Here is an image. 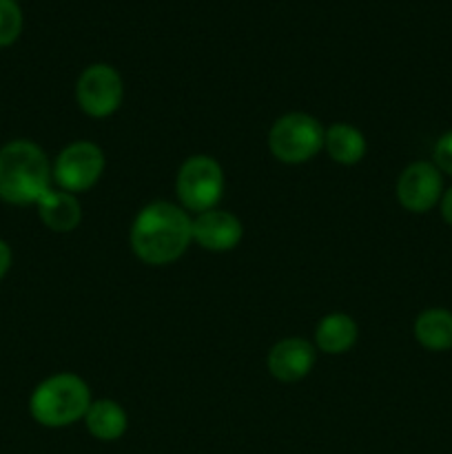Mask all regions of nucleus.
Wrapping results in <instances>:
<instances>
[{
  "instance_id": "f257e3e1",
  "label": "nucleus",
  "mask_w": 452,
  "mask_h": 454,
  "mask_svg": "<svg viewBox=\"0 0 452 454\" xmlns=\"http://www.w3.org/2000/svg\"><path fill=\"white\" fill-rule=\"evenodd\" d=\"M129 239L131 251L144 264H173L193 242V217L180 204L158 200L137 213Z\"/></svg>"
},
{
  "instance_id": "f03ea898",
  "label": "nucleus",
  "mask_w": 452,
  "mask_h": 454,
  "mask_svg": "<svg viewBox=\"0 0 452 454\" xmlns=\"http://www.w3.org/2000/svg\"><path fill=\"white\" fill-rule=\"evenodd\" d=\"M51 164L38 145L13 140L0 149V200L9 204H38L51 189Z\"/></svg>"
},
{
  "instance_id": "7ed1b4c3",
  "label": "nucleus",
  "mask_w": 452,
  "mask_h": 454,
  "mask_svg": "<svg viewBox=\"0 0 452 454\" xmlns=\"http://www.w3.org/2000/svg\"><path fill=\"white\" fill-rule=\"evenodd\" d=\"M91 402V390L82 377L74 372H58L34 390L29 412L44 428H65L84 419Z\"/></svg>"
},
{
  "instance_id": "20e7f679",
  "label": "nucleus",
  "mask_w": 452,
  "mask_h": 454,
  "mask_svg": "<svg viewBox=\"0 0 452 454\" xmlns=\"http://www.w3.org/2000/svg\"><path fill=\"white\" fill-rule=\"evenodd\" d=\"M323 133L317 118L304 111H292L273 122L269 131V149L284 164H304L323 149Z\"/></svg>"
},
{
  "instance_id": "39448f33",
  "label": "nucleus",
  "mask_w": 452,
  "mask_h": 454,
  "mask_svg": "<svg viewBox=\"0 0 452 454\" xmlns=\"http://www.w3.org/2000/svg\"><path fill=\"white\" fill-rule=\"evenodd\" d=\"M175 191L182 208L204 213L217 207L224 193V171L211 155H191L184 160L175 177Z\"/></svg>"
},
{
  "instance_id": "423d86ee",
  "label": "nucleus",
  "mask_w": 452,
  "mask_h": 454,
  "mask_svg": "<svg viewBox=\"0 0 452 454\" xmlns=\"http://www.w3.org/2000/svg\"><path fill=\"white\" fill-rule=\"evenodd\" d=\"M105 151L96 142L78 140L58 153L51 176L53 182L66 193H84L97 184L105 173Z\"/></svg>"
},
{
  "instance_id": "0eeeda50",
  "label": "nucleus",
  "mask_w": 452,
  "mask_h": 454,
  "mask_svg": "<svg viewBox=\"0 0 452 454\" xmlns=\"http://www.w3.org/2000/svg\"><path fill=\"white\" fill-rule=\"evenodd\" d=\"M124 98L122 75L105 62L87 67L75 82V100L80 111L91 118H109L120 109Z\"/></svg>"
},
{
  "instance_id": "6e6552de",
  "label": "nucleus",
  "mask_w": 452,
  "mask_h": 454,
  "mask_svg": "<svg viewBox=\"0 0 452 454\" xmlns=\"http://www.w3.org/2000/svg\"><path fill=\"white\" fill-rule=\"evenodd\" d=\"M443 177L433 162H412L397 180V200L406 211L428 213L441 202Z\"/></svg>"
},
{
  "instance_id": "1a4fd4ad",
  "label": "nucleus",
  "mask_w": 452,
  "mask_h": 454,
  "mask_svg": "<svg viewBox=\"0 0 452 454\" xmlns=\"http://www.w3.org/2000/svg\"><path fill=\"white\" fill-rule=\"evenodd\" d=\"M244 226L238 215L222 208L198 213L193 217V242L208 253H229L242 242Z\"/></svg>"
},
{
  "instance_id": "9d476101",
  "label": "nucleus",
  "mask_w": 452,
  "mask_h": 454,
  "mask_svg": "<svg viewBox=\"0 0 452 454\" xmlns=\"http://www.w3.org/2000/svg\"><path fill=\"white\" fill-rule=\"evenodd\" d=\"M315 344H310L304 337H286L279 340L277 344L270 348L269 359V372L277 381L284 384H292V381L304 380L310 375L315 362H317V353H315Z\"/></svg>"
},
{
  "instance_id": "9b49d317",
  "label": "nucleus",
  "mask_w": 452,
  "mask_h": 454,
  "mask_svg": "<svg viewBox=\"0 0 452 454\" xmlns=\"http://www.w3.org/2000/svg\"><path fill=\"white\" fill-rule=\"evenodd\" d=\"M38 215L53 233H71L82 220V207L74 193L62 189H49L38 202Z\"/></svg>"
},
{
  "instance_id": "f8f14e48",
  "label": "nucleus",
  "mask_w": 452,
  "mask_h": 454,
  "mask_svg": "<svg viewBox=\"0 0 452 454\" xmlns=\"http://www.w3.org/2000/svg\"><path fill=\"white\" fill-rule=\"evenodd\" d=\"M359 337L357 322L346 313H328L315 328V348L326 355H344Z\"/></svg>"
},
{
  "instance_id": "ddd939ff",
  "label": "nucleus",
  "mask_w": 452,
  "mask_h": 454,
  "mask_svg": "<svg viewBox=\"0 0 452 454\" xmlns=\"http://www.w3.org/2000/svg\"><path fill=\"white\" fill-rule=\"evenodd\" d=\"M323 149L332 162L355 167L366 155V137L357 127L348 122H335L323 133Z\"/></svg>"
},
{
  "instance_id": "4468645a",
  "label": "nucleus",
  "mask_w": 452,
  "mask_h": 454,
  "mask_svg": "<svg viewBox=\"0 0 452 454\" xmlns=\"http://www.w3.org/2000/svg\"><path fill=\"white\" fill-rule=\"evenodd\" d=\"M84 426L89 434L97 442H115L127 433V411L113 399H96L84 415Z\"/></svg>"
},
{
  "instance_id": "2eb2a0df",
  "label": "nucleus",
  "mask_w": 452,
  "mask_h": 454,
  "mask_svg": "<svg viewBox=\"0 0 452 454\" xmlns=\"http://www.w3.org/2000/svg\"><path fill=\"white\" fill-rule=\"evenodd\" d=\"M415 340L424 348L441 353L452 348V313L443 309H428L415 319Z\"/></svg>"
},
{
  "instance_id": "dca6fc26",
  "label": "nucleus",
  "mask_w": 452,
  "mask_h": 454,
  "mask_svg": "<svg viewBox=\"0 0 452 454\" xmlns=\"http://www.w3.org/2000/svg\"><path fill=\"white\" fill-rule=\"evenodd\" d=\"M22 31V12L16 0H0V47L16 43Z\"/></svg>"
},
{
  "instance_id": "f3484780",
  "label": "nucleus",
  "mask_w": 452,
  "mask_h": 454,
  "mask_svg": "<svg viewBox=\"0 0 452 454\" xmlns=\"http://www.w3.org/2000/svg\"><path fill=\"white\" fill-rule=\"evenodd\" d=\"M433 158H434V167H437L439 171L452 176V131L443 133V136L439 137L437 145H434Z\"/></svg>"
},
{
  "instance_id": "a211bd4d",
  "label": "nucleus",
  "mask_w": 452,
  "mask_h": 454,
  "mask_svg": "<svg viewBox=\"0 0 452 454\" xmlns=\"http://www.w3.org/2000/svg\"><path fill=\"white\" fill-rule=\"evenodd\" d=\"M9 266H12V248L7 247V242L0 239V279L7 275Z\"/></svg>"
},
{
  "instance_id": "6ab92c4d",
  "label": "nucleus",
  "mask_w": 452,
  "mask_h": 454,
  "mask_svg": "<svg viewBox=\"0 0 452 454\" xmlns=\"http://www.w3.org/2000/svg\"><path fill=\"white\" fill-rule=\"evenodd\" d=\"M441 215H443V220L448 222V224L452 226V189H448L446 193L441 195Z\"/></svg>"
}]
</instances>
